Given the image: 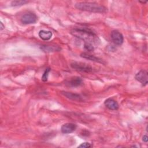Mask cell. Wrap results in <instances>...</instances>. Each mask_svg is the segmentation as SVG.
Returning <instances> with one entry per match:
<instances>
[{
  "instance_id": "obj_19",
  "label": "cell",
  "mask_w": 148,
  "mask_h": 148,
  "mask_svg": "<svg viewBox=\"0 0 148 148\" xmlns=\"http://www.w3.org/2000/svg\"><path fill=\"white\" fill-rule=\"evenodd\" d=\"M0 25H1V30H2L4 28H5V26L3 25V24H2V23H0Z\"/></svg>"
},
{
  "instance_id": "obj_13",
  "label": "cell",
  "mask_w": 148,
  "mask_h": 148,
  "mask_svg": "<svg viewBox=\"0 0 148 148\" xmlns=\"http://www.w3.org/2000/svg\"><path fill=\"white\" fill-rule=\"evenodd\" d=\"M80 56L84 58L94 61V62H102V61L100 58H99L98 57H95V56L88 54L87 53H83L80 54Z\"/></svg>"
},
{
  "instance_id": "obj_7",
  "label": "cell",
  "mask_w": 148,
  "mask_h": 148,
  "mask_svg": "<svg viewBox=\"0 0 148 148\" xmlns=\"http://www.w3.org/2000/svg\"><path fill=\"white\" fill-rule=\"evenodd\" d=\"M76 129V125L71 123H65L62 125L61 128V132L63 134L71 133L74 131H75Z\"/></svg>"
},
{
  "instance_id": "obj_5",
  "label": "cell",
  "mask_w": 148,
  "mask_h": 148,
  "mask_svg": "<svg viewBox=\"0 0 148 148\" xmlns=\"http://www.w3.org/2000/svg\"><path fill=\"white\" fill-rule=\"evenodd\" d=\"M110 38L113 42L117 46H120L123 43L124 37L122 34L117 30H113L111 32Z\"/></svg>"
},
{
  "instance_id": "obj_15",
  "label": "cell",
  "mask_w": 148,
  "mask_h": 148,
  "mask_svg": "<svg viewBox=\"0 0 148 148\" xmlns=\"http://www.w3.org/2000/svg\"><path fill=\"white\" fill-rule=\"evenodd\" d=\"M50 71V68H47L46 69V70L45 71L42 76V80L43 82H46L47 80L48 79V76H49V73Z\"/></svg>"
},
{
  "instance_id": "obj_4",
  "label": "cell",
  "mask_w": 148,
  "mask_h": 148,
  "mask_svg": "<svg viewBox=\"0 0 148 148\" xmlns=\"http://www.w3.org/2000/svg\"><path fill=\"white\" fill-rule=\"evenodd\" d=\"M37 21V16L33 13H27L21 17V22L24 24H34Z\"/></svg>"
},
{
  "instance_id": "obj_14",
  "label": "cell",
  "mask_w": 148,
  "mask_h": 148,
  "mask_svg": "<svg viewBox=\"0 0 148 148\" xmlns=\"http://www.w3.org/2000/svg\"><path fill=\"white\" fill-rule=\"evenodd\" d=\"M28 3V1H18V0H16V1H13L11 2V6H22L25 5V3Z\"/></svg>"
},
{
  "instance_id": "obj_17",
  "label": "cell",
  "mask_w": 148,
  "mask_h": 148,
  "mask_svg": "<svg viewBox=\"0 0 148 148\" xmlns=\"http://www.w3.org/2000/svg\"><path fill=\"white\" fill-rule=\"evenodd\" d=\"M91 146V145H90V143H89L88 142H84L82 143L81 145H80L78 147H83V148H87V147H90Z\"/></svg>"
},
{
  "instance_id": "obj_6",
  "label": "cell",
  "mask_w": 148,
  "mask_h": 148,
  "mask_svg": "<svg viewBox=\"0 0 148 148\" xmlns=\"http://www.w3.org/2000/svg\"><path fill=\"white\" fill-rule=\"evenodd\" d=\"M135 79L143 86L147 85L148 83V73L145 70H140L135 75Z\"/></svg>"
},
{
  "instance_id": "obj_16",
  "label": "cell",
  "mask_w": 148,
  "mask_h": 148,
  "mask_svg": "<svg viewBox=\"0 0 148 148\" xmlns=\"http://www.w3.org/2000/svg\"><path fill=\"white\" fill-rule=\"evenodd\" d=\"M84 49L89 51H93L94 49V47L92 45L90 44V43H84Z\"/></svg>"
},
{
  "instance_id": "obj_9",
  "label": "cell",
  "mask_w": 148,
  "mask_h": 148,
  "mask_svg": "<svg viewBox=\"0 0 148 148\" xmlns=\"http://www.w3.org/2000/svg\"><path fill=\"white\" fill-rule=\"evenodd\" d=\"M82 83V80L80 77L75 76L71 77L69 81H68L67 83L69 86L72 87H77L80 86Z\"/></svg>"
},
{
  "instance_id": "obj_18",
  "label": "cell",
  "mask_w": 148,
  "mask_h": 148,
  "mask_svg": "<svg viewBox=\"0 0 148 148\" xmlns=\"http://www.w3.org/2000/svg\"><path fill=\"white\" fill-rule=\"evenodd\" d=\"M142 140H143V142L147 143V140H148V137H147V136L146 135H144V136H143V138H142Z\"/></svg>"
},
{
  "instance_id": "obj_12",
  "label": "cell",
  "mask_w": 148,
  "mask_h": 148,
  "mask_svg": "<svg viewBox=\"0 0 148 148\" xmlns=\"http://www.w3.org/2000/svg\"><path fill=\"white\" fill-rule=\"evenodd\" d=\"M40 49L45 52H53V51H59L61 50V48L58 46H49V45H43L41 46Z\"/></svg>"
},
{
  "instance_id": "obj_10",
  "label": "cell",
  "mask_w": 148,
  "mask_h": 148,
  "mask_svg": "<svg viewBox=\"0 0 148 148\" xmlns=\"http://www.w3.org/2000/svg\"><path fill=\"white\" fill-rule=\"evenodd\" d=\"M64 96H65L66 98L73 100V101H82V97L80 95L75 93H72L70 92H61Z\"/></svg>"
},
{
  "instance_id": "obj_1",
  "label": "cell",
  "mask_w": 148,
  "mask_h": 148,
  "mask_svg": "<svg viewBox=\"0 0 148 148\" xmlns=\"http://www.w3.org/2000/svg\"><path fill=\"white\" fill-rule=\"evenodd\" d=\"M71 34L73 36L83 40L84 43L98 45L100 42L98 36L88 29L75 28L71 31Z\"/></svg>"
},
{
  "instance_id": "obj_11",
  "label": "cell",
  "mask_w": 148,
  "mask_h": 148,
  "mask_svg": "<svg viewBox=\"0 0 148 148\" xmlns=\"http://www.w3.org/2000/svg\"><path fill=\"white\" fill-rule=\"evenodd\" d=\"M52 35V32L50 31L40 30L39 32V36L44 40H48L50 39Z\"/></svg>"
},
{
  "instance_id": "obj_2",
  "label": "cell",
  "mask_w": 148,
  "mask_h": 148,
  "mask_svg": "<svg viewBox=\"0 0 148 148\" xmlns=\"http://www.w3.org/2000/svg\"><path fill=\"white\" fill-rule=\"evenodd\" d=\"M75 7L79 10L93 13H105L107 9L104 6L95 2H80L75 4Z\"/></svg>"
},
{
  "instance_id": "obj_8",
  "label": "cell",
  "mask_w": 148,
  "mask_h": 148,
  "mask_svg": "<svg viewBox=\"0 0 148 148\" xmlns=\"http://www.w3.org/2000/svg\"><path fill=\"white\" fill-rule=\"evenodd\" d=\"M104 105L109 109L112 110H117L119 108V104L117 102L112 98H108L106 99L104 102Z\"/></svg>"
},
{
  "instance_id": "obj_3",
  "label": "cell",
  "mask_w": 148,
  "mask_h": 148,
  "mask_svg": "<svg viewBox=\"0 0 148 148\" xmlns=\"http://www.w3.org/2000/svg\"><path fill=\"white\" fill-rule=\"evenodd\" d=\"M71 66L76 71L86 73H90L92 71V67L89 64L82 62H72Z\"/></svg>"
}]
</instances>
